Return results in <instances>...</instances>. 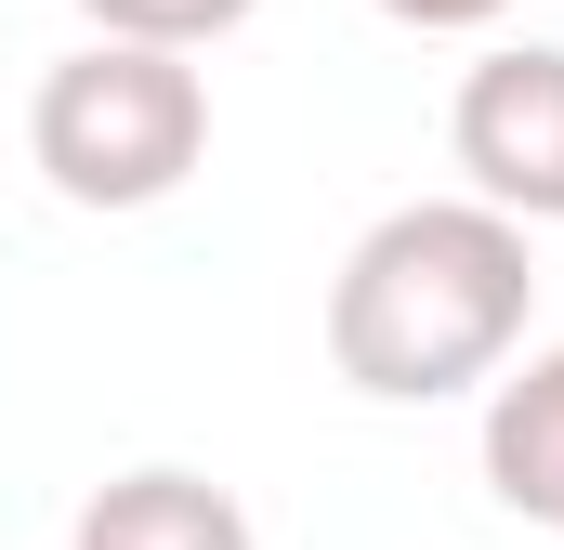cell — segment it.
I'll return each mask as SVG.
<instances>
[{"label": "cell", "mask_w": 564, "mask_h": 550, "mask_svg": "<svg viewBox=\"0 0 564 550\" xmlns=\"http://www.w3.org/2000/svg\"><path fill=\"white\" fill-rule=\"evenodd\" d=\"M486 485H499V512L564 525V341L486 394Z\"/></svg>", "instance_id": "cell-5"}, {"label": "cell", "mask_w": 564, "mask_h": 550, "mask_svg": "<svg viewBox=\"0 0 564 550\" xmlns=\"http://www.w3.org/2000/svg\"><path fill=\"white\" fill-rule=\"evenodd\" d=\"M525 301H539V263H525L512 210H486V197H408L328 275V367L355 394H381V407H446V394H473V381L512 367Z\"/></svg>", "instance_id": "cell-1"}, {"label": "cell", "mask_w": 564, "mask_h": 550, "mask_svg": "<svg viewBox=\"0 0 564 550\" xmlns=\"http://www.w3.org/2000/svg\"><path fill=\"white\" fill-rule=\"evenodd\" d=\"M66 550H250V512L210 472H119V485L79 498Z\"/></svg>", "instance_id": "cell-4"}, {"label": "cell", "mask_w": 564, "mask_h": 550, "mask_svg": "<svg viewBox=\"0 0 564 550\" xmlns=\"http://www.w3.org/2000/svg\"><path fill=\"white\" fill-rule=\"evenodd\" d=\"M446 157L473 170L486 210H512V223H564V53H552V40H512V53H486V66L459 79V106H446Z\"/></svg>", "instance_id": "cell-3"}, {"label": "cell", "mask_w": 564, "mask_h": 550, "mask_svg": "<svg viewBox=\"0 0 564 550\" xmlns=\"http://www.w3.org/2000/svg\"><path fill=\"white\" fill-rule=\"evenodd\" d=\"M394 26H433V40H459V26H499L512 0H381Z\"/></svg>", "instance_id": "cell-7"}, {"label": "cell", "mask_w": 564, "mask_h": 550, "mask_svg": "<svg viewBox=\"0 0 564 550\" xmlns=\"http://www.w3.org/2000/svg\"><path fill=\"white\" fill-rule=\"evenodd\" d=\"M106 40H171V53H197V40H224V26H250L263 0H79Z\"/></svg>", "instance_id": "cell-6"}, {"label": "cell", "mask_w": 564, "mask_h": 550, "mask_svg": "<svg viewBox=\"0 0 564 550\" xmlns=\"http://www.w3.org/2000/svg\"><path fill=\"white\" fill-rule=\"evenodd\" d=\"M26 157L66 210H158L197 157H210V79L171 40H79L66 66H40Z\"/></svg>", "instance_id": "cell-2"}]
</instances>
